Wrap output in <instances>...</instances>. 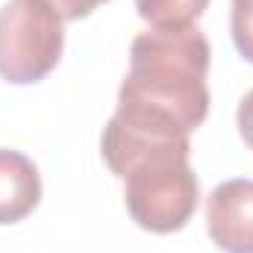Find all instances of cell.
<instances>
[{
    "instance_id": "7",
    "label": "cell",
    "mask_w": 253,
    "mask_h": 253,
    "mask_svg": "<svg viewBox=\"0 0 253 253\" xmlns=\"http://www.w3.org/2000/svg\"><path fill=\"white\" fill-rule=\"evenodd\" d=\"M230 33L239 56L253 65V0H233Z\"/></svg>"
},
{
    "instance_id": "1",
    "label": "cell",
    "mask_w": 253,
    "mask_h": 253,
    "mask_svg": "<svg viewBox=\"0 0 253 253\" xmlns=\"http://www.w3.org/2000/svg\"><path fill=\"white\" fill-rule=\"evenodd\" d=\"M209 42L197 27L135 36L115 118L162 135H191L209 115Z\"/></svg>"
},
{
    "instance_id": "4",
    "label": "cell",
    "mask_w": 253,
    "mask_h": 253,
    "mask_svg": "<svg viewBox=\"0 0 253 253\" xmlns=\"http://www.w3.org/2000/svg\"><path fill=\"white\" fill-rule=\"evenodd\" d=\"M209 239L227 253H253V180H227L206 197Z\"/></svg>"
},
{
    "instance_id": "6",
    "label": "cell",
    "mask_w": 253,
    "mask_h": 253,
    "mask_svg": "<svg viewBox=\"0 0 253 253\" xmlns=\"http://www.w3.org/2000/svg\"><path fill=\"white\" fill-rule=\"evenodd\" d=\"M209 0H135L138 18L153 30H186L206 12Z\"/></svg>"
},
{
    "instance_id": "3",
    "label": "cell",
    "mask_w": 253,
    "mask_h": 253,
    "mask_svg": "<svg viewBox=\"0 0 253 253\" xmlns=\"http://www.w3.org/2000/svg\"><path fill=\"white\" fill-rule=\"evenodd\" d=\"M65 21L42 0H9L0 9V77L12 85L44 80L62 59Z\"/></svg>"
},
{
    "instance_id": "8",
    "label": "cell",
    "mask_w": 253,
    "mask_h": 253,
    "mask_svg": "<svg viewBox=\"0 0 253 253\" xmlns=\"http://www.w3.org/2000/svg\"><path fill=\"white\" fill-rule=\"evenodd\" d=\"M42 3L50 6L62 21H80V18H88L106 0H42Z\"/></svg>"
},
{
    "instance_id": "5",
    "label": "cell",
    "mask_w": 253,
    "mask_h": 253,
    "mask_svg": "<svg viewBox=\"0 0 253 253\" xmlns=\"http://www.w3.org/2000/svg\"><path fill=\"white\" fill-rule=\"evenodd\" d=\"M42 200V177L33 159L0 147V224L24 221Z\"/></svg>"
},
{
    "instance_id": "2",
    "label": "cell",
    "mask_w": 253,
    "mask_h": 253,
    "mask_svg": "<svg viewBox=\"0 0 253 253\" xmlns=\"http://www.w3.org/2000/svg\"><path fill=\"white\" fill-rule=\"evenodd\" d=\"M100 153L109 171L124 180L126 212L141 230L177 233L191 221L200 183L189 165V135H159L109 118Z\"/></svg>"
},
{
    "instance_id": "9",
    "label": "cell",
    "mask_w": 253,
    "mask_h": 253,
    "mask_svg": "<svg viewBox=\"0 0 253 253\" xmlns=\"http://www.w3.org/2000/svg\"><path fill=\"white\" fill-rule=\"evenodd\" d=\"M236 124H239V132L245 138V144L253 150V91H248L239 103V112H236Z\"/></svg>"
}]
</instances>
